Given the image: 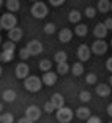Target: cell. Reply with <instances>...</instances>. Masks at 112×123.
Listing matches in <instances>:
<instances>
[{"label": "cell", "mask_w": 112, "mask_h": 123, "mask_svg": "<svg viewBox=\"0 0 112 123\" xmlns=\"http://www.w3.org/2000/svg\"><path fill=\"white\" fill-rule=\"evenodd\" d=\"M111 10H112V3H111Z\"/></svg>", "instance_id": "obj_49"}, {"label": "cell", "mask_w": 112, "mask_h": 123, "mask_svg": "<svg viewBox=\"0 0 112 123\" xmlns=\"http://www.w3.org/2000/svg\"><path fill=\"white\" fill-rule=\"evenodd\" d=\"M96 81H98V76H96L95 73H87V75H86V84H89V85H95Z\"/></svg>", "instance_id": "obj_29"}, {"label": "cell", "mask_w": 112, "mask_h": 123, "mask_svg": "<svg viewBox=\"0 0 112 123\" xmlns=\"http://www.w3.org/2000/svg\"><path fill=\"white\" fill-rule=\"evenodd\" d=\"M108 28H106V25L103 24V22H99V24H96V26H95V31H93V34H95V37L96 38H105L106 35H108Z\"/></svg>", "instance_id": "obj_12"}, {"label": "cell", "mask_w": 112, "mask_h": 123, "mask_svg": "<svg viewBox=\"0 0 112 123\" xmlns=\"http://www.w3.org/2000/svg\"><path fill=\"white\" fill-rule=\"evenodd\" d=\"M0 24H2L3 29H12L16 26V24H18V19H16V16L12 13V12H7V13H3L2 18H0Z\"/></svg>", "instance_id": "obj_3"}, {"label": "cell", "mask_w": 112, "mask_h": 123, "mask_svg": "<svg viewBox=\"0 0 112 123\" xmlns=\"http://www.w3.org/2000/svg\"><path fill=\"white\" fill-rule=\"evenodd\" d=\"M76 116L80 120H87L92 114H90V110L87 109V107H79V109L76 110Z\"/></svg>", "instance_id": "obj_15"}, {"label": "cell", "mask_w": 112, "mask_h": 123, "mask_svg": "<svg viewBox=\"0 0 112 123\" xmlns=\"http://www.w3.org/2000/svg\"><path fill=\"white\" fill-rule=\"evenodd\" d=\"M23 86L29 92H38L42 88V79H39L38 76H28L23 81Z\"/></svg>", "instance_id": "obj_1"}, {"label": "cell", "mask_w": 112, "mask_h": 123, "mask_svg": "<svg viewBox=\"0 0 112 123\" xmlns=\"http://www.w3.org/2000/svg\"><path fill=\"white\" fill-rule=\"evenodd\" d=\"M85 15H86L87 18H90V19H92V18H95V16H96V9H95V7H92V6H87V7H86V10H85Z\"/></svg>", "instance_id": "obj_32"}, {"label": "cell", "mask_w": 112, "mask_h": 123, "mask_svg": "<svg viewBox=\"0 0 112 123\" xmlns=\"http://www.w3.org/2000/svg\"><path fill=\"white\" fill-rule=\"evenodd\" d=\"M70 66L67 65V62H63V63H57V73L58 75H66L69 73Z\"/></svg>", "instance_id": "obj_24"}, {"label": "cell", "mask_w": 112, "mask_h": 123, "mask_svg": "<svg viewBox=\"0 0 112 123\" xmlns=\"http://www.w3.org/2000/svg\"><path fill=\"white\" fill-rule=\"evenodd\" d=\"M2 29H3V26H2V24H0V31H2Z\"/></svg>", "instance_id": "obj_44"}, {"label": "cell", "mask_w": 112, "mask_h": 123, "mask_svg": "<svg viewBox=\"0 0 112 123\" xmlns=\"http://www.w3.org/2000/svg\"><path fill=\"white\" fill-rule=\"evenodd\" d=\"M2 110H3V104H2V103H0V111H2Z\"/></svg>", "instance_id": "obj_42"}, {"label": "cell", "mask_w": 112, "mask_h": 123, "mask_svg": "<svg viewBox=\"0 0 112 123\" xmlns=\"http://www.w3.org/2000/svg\"><path fill=\"white\" fill-rule=\"evenodd\" d=\"M51 62L48 60V59H44V60H41L39 62V69L42 70V72H48V70H51Z\"/></svg>", "instance_id": "obj_25"}, {"label": "cell", "mask_w": 112, "mask_h": 123, "mask_svg": "<svg viewBox=\"0 0 112 123\" xmlns=\"http://www.w3.org/2000/svg\"><path fill=\"white\" fill-rule=\"evenodd\" d=\"M71 38H73V31L69 29V28H63L58 32V40L61 43H69Z\"/></svg>", "instance_id": "obj_13"}, {"label": "cell", "mask_w": 112, "mask_h": 123, "mask_svg": "<svg viewBox=\"0 0 112 123\" xmlns=\"http://www.w3.org/2000/svg\"><path fill=\"white\" fill-rule=\"evenodd\" d=\"M51 103L54 104L55 110H58V109H61V107H64V97L61 94H54L51 97Z\"/></svg>", "instance_id": "obj_16"}, {"label": "cell", "mask_w": 112, "mask_h": 123, "mask_svg": "<svg viewBox=\"0 0 112 123\" xmlns=\"http://www.w3.org/2000/svg\"><path fill=\"white\" fill-rule=\"evenodd\" d=\"M109 85H111V88H112V75H111V78H109Z\"/></svg>", "instance_id": "obj_41"}, {"label": "cell", "mask_w": 112, "mask_h": 123, "mask_svg": "<svg viewBox=\"0 0 112 123\" xmlns=\"http://www.w3.org/2000/svg\"><path fill=\"white\" fill-rule=\"evenodd\" d=\"M0 123H2V116H0Z\"/></svg>", "instance_id": "obj_47"}, {"label": "cell", "mask_w": 112, "mask_h": 123, "mask_svg": "<svg viewBox=\"0 0 112 123\" xmlns=\"http://www.w3.org/2000/svg\"><path fill=\"white\" fill-rule=\"evenodd\" d=\"M25 116H26L28 119H31V120L37 122V120L41 117V110H39V107H37V105H29L28 109H26V111H25Z\"/></svg>", "instance_id": "obj_10"}, {"label": "cell", "mask_w": 112, "mask_h": 123, "mask_svg": "<svg viewBox=\"0 0 112 123\" xmlns=\"http://www.w3.org/2000/svg\"><path fill=\"white\" fill-rule=\"evenodd\" d=\"M106 111H108V114H109V116L112 117V103H111V104L108 105V109H106Z\"/></svg>", "instance_id": "obj_40"}, {"label": "cell", "mask_w": 112, "mask_h": 123, "mask_svg": "<svg viewBox=\"0 0 112 123\" xmlns=\"http://www.w3.org/2000/svg\"><path fill=\"white\" fill-rule=\"evenodd\" d=\"M79 98H80V101H82V103H89L92 100V94H90L89 91H82L79 94Z\"/></svg>", "instance_id": "obj_27"}, {"label": "cell", "mask_w": 112, "mask_h": 123, "mask_svg": "<svg viewBox=\"0 0 112 123\" xmlns=\"http://www.w3.org/2000/svg\"><path fill=\"white\" fill-rule=\"evenodd\" d=\"M18 123H34V120H31V119H28V117L25 116V117H22L21 120H18Z\"/></svg>", "instance_id": "obj_38"}, {"label": "cell", "mask_w": 112, "mask_h": 123, "mask_svg": "<svg viewBox=\"0 0 112 123\" xmlns=\"http://www.w3.org/2000/svg\"><path fill=\"white\" fill-rule=\"evenodd\" d=\"M83 72H85V66L80 63V62H77V63H74V65L71 66V73H73L74 76L83 75Z\"/></svg>", "instance_id": "obj_21"}, {"label": "cell", "mask_w": 112, "mask_h": 123, "mask_svg": "<svg viewBox=\"0 0 112 123\" xmlns=\"http://www.w3.org/2000/svg\"><path fill=\"white\" fill-rule=\"evenodd\" d=\"M74 32H76L77 37H85L87 34V25H85V24H77Z\"/></svg>", "instance_id": "obj_23"}, {"label": "cell", "mask_w": 112, "mask_h": 123, "mask_svg": "<svg viewBox=\"0 0 112 123\" xmlns=\"http://www.w3.org/2000/svg\"><path fill=\"white\" fill-rule=\"evenodd\" d=\"M15 49H16V43H13V41H6V43H3V50H7V51H15Z\"/></svg>", "instance_id": "obj_28"}, {"label": "cell", "mask_w": 112, "mask_h": 123, "mask_svg": "<svg viewBox=\"0 0 112 123\" xmlns=\"http://www.w3.org/2000/svg\"><path fill=\"white\" fill-rule=\"evenodd\" d=\"M2 123H13V114L12 113H5L2 116Z\"/></svg>", "instance_id": "obj_33"}, {"label": "cell", "mask_w": 112, "mask_h": 123, "mask_svg": "<svg viewBox=\"0 0 112 123\" xmlns=\"http://www.w3.org/2000/svg\"><path fill=\"white\" fill-rule=\"evenodd\" d=\"M0 75H2V66H0Z\"/></svg>", "instance_id": "obj_45"}, {"label": "cell", "mask_w": 112, "mask_h": 123, "mask_svg": "<svg viewBox=\"0 0 112 123\" xmlns=\"http://www.w3.org/2000/svg\"><path fill=\"white\" fill-rule=\"evenodd\" d=\"M6 7L9 12H18L19 7H21V3H19V0H7L6 2Z\"/></svg>", "instance_id": "obj_17"}, {"label": "cell", "mask_w": 112, "mask_h": 123, "mask_svg": "<svg viewBox=\"0 0 112 123\" xmlns=\"http://www.w3.org/2000/svg\"><path fill=\"white\" fill-rule=\"evenodd\" d=\"M0 43H2V37H0Z\"/></svg>", "instance_id": "obj_50"}, {"label": "cell", "mask_w": 112, "mask_h": 123, "mask_svg": "<svg viewBox=\"0 0 112 123\" xmlns=\"http://www.w3.org/2000/svg\"><path fill=\"white\" fill-rule=\"evenodd\" d=\"M19 56H21V59H22V60H26V59H29L31 53H29V51H28V49L25 47V49H21V50H19Z\"/></svg>", "instance_id": "obj_34"}, {"label": "cell", "mask_w": 112, "mask_h": 123, "mask_svg": "<svg viewBox=\"0 0 112 123\" xmlns=\"http://www.w3.org/2000/svg\"><path fill=\"white\" fill-rule=\"evenodd\" d=\"M44 31H45V34H48V35H51V34H54L55 32V25L54 24H47L45 26H44Z\"/></svg>", "instance_id": "obj_31"}, {"label": "cell", "mask_w": 112, "mask_h": 123, "mask_svg": "<svg viewBox=\"0 0 112 123\" xmlns=\"http://www.w3.org/2000/svg\"><path fill=\"white\" fill-rule=\"evenodd\" d=\"M87 123H102V120H101V117H98V116H90V117L87 119Z\"/></svg>", "instance_id": "obj_36"}, {"label": "cell", "mask_w": 112, "mask_h": 123, "mask_svg": "<svg viewBox=\"0 0 112 123\" xmlns=\"http://www.w3.org/2000/svg\"><path fill=\"white\" fill-rule=\"evenodd\" d=\"M80 19H82V13H80L79 10H71V12L69 13V21H70L71 24H79Z\"/></svg>", "instance_id": "obj_22"}, {"label": "cell", "mask_w": 112, "mask_h": 123, "mask_svg": "<svg viewBox=\"0 0 112 123\" xmlns=\"http://www.w3.org/2000/svg\"><path fill=\"white\" fill-rule=\"evenodd\" d=\"M26 49H28V51L31 53V56H38V54H41V53H42L44 45H42V43H41V41H38V40H32V41H29V43H28Z\"/></svg>", "instance_id": "obj_6"}, {"label": "cell", "mask_w": 112, "mask_h": 123, "mask_svg": "<svg viewBox=\"0 0 112 123\" xmlns=\"http://www.w3.org/2000/svg\"><path fill=\"white\" fill-rule=\"evenodd\" d=\"M3 101H6V103H13L15 101V98H16V92L13 91V89H6V91H3Z\"/></svg>", "instance_id": "obj_19"}, {"label": "cell", "mask_w": 112, "mask_h": 123, "mask_svg": "<svg viewBox=\"0 0 112 123\" xmlns=\"http://www.w3.org/2000/svg\"><path fill=\"white\" fill-rule=\"evenodd\" d=\"M90 54H92V49H89L86 44L79 45V49H77V57H79L80 62H87L90 59Z\"/></svg>", "instance_id": "obj_8"}, {"label": "cell", "mask_w": 112, "mask_h": 123, "mask_svg": "<svg viewBox=\"0 0 112 123\" xmlns=\"http://www.w3.org/2000/svg\"><path fill=\"white\" fill-rule=\"evenodd\" d=\"M41 79H42V84H44V85L53 86V85H55V82H57V79H58V73H54V72H51V70L44 72V75H42Z\"/></svg>", "instance_id": "obj_7"}, {"label": "cell", "mask_w": 112, "mask_h": 123, "mask_svg": "<svg viewBox=\"0 0 112 123\" xmlns=\"http://www.w3.org/2000/svg\"><path fill=\"white\" fill-rule=\"evenodd\" d=\"M54 60L57 63H63V62H67V53L66 51H57L54 56Z\"/></svg>", "instance_id": "obj_26"}, {"label": "cell", "mask_w": 112, "mask_h": 123, "mask_svg": "<svg viewBox=\"0 0 112 123\" xmlns=\"http://www.w3.org/2000/svg\"><path fill=\"white\" fill-rule=\"evenodd\" d=\"M103 24L106 25V28H108V29H112V18H108Z\"/></svg>", "instance_id": "obj_39"}, {"label": "cell", "mask_w": 112, "mask_h": 123, "mask_svg": "<svg viewBox=\"0 0 112 123\" xmlns=\"http://www.w3.org/2000/svg\"><path fill=\"white\" fill-rule=\"evenodd\" d=\"M15 57V51H7V50H3L2 54H0V62H3V63H9L12 62Z\"/></svg>", "instance_id": "obj_18"}, {"label": "cell", "mask_w": 112, "mask_h": 123, "mask_svg": "<svg viewBox=\"0 0 112 123\" xmlns=\"http://www.w3.org/2000/svg\"><path fill=\"white\" fill-rule=\"evenodd\" d=\"M2 5H3V0H0V7H2Z\"/></svg>", "instance_id": "obj_43"}, {"label": "cell", "mask_w": 112, "mask_h": 123, "mask_svg": "<svg viewBox=\"0 0 112 123\" xmlns=\"http://www.w3.org/2000/svg\"><path fill=\"white\" fill-rule=\"evenodd\" d=\"M31 2H38V0H31Z\"/></svg>", "instance_id": "obj_46"}, {"label": "cell", "mask_w": 112, "mask_h": 123, "mask_svg": "<svg viewBox=\"0 0 112 123\" xmlns=\"http://www.w3.org/2000/svg\"><path fill=\"white\" fill-rule=\"evenodd\" d=\"M111 47H112V40H111Z\"/></svg>", "instance_id": "obj_48"}, {"label": "cell", "mask_w": 112, "mask_h": 123, "mask_svg": "<svg viewBox=\"0 0 112 123\" xmlns=\"http://www.w3.org/2000/svg\"><path fill=\"white\" fill-rule=\"evenodd\" d=\"M96 94H98L99 97H102V98L108 97L111 94V85H108V84H99L98 86H96Z\"/></svg>", "instance_id": "obj_14"}, {"label": "cell", "mask_w": 112, "mask_h": 123, "mask_svg": "<svg viewBox=\"0 0 112 123\" xmlns=\"http://www.w3.org/2000/svg\"><path fill=\"white\" fill-rule=\"evenodd\" d=\"M48 2H50V5H51V6L58 7V6H61L64 2H66V0H48Z\"/></svg>", "instance_id": "obj_35"}, {"label": "cell", "mask_w": 112, "mask_h": 123, "mask_svg": "<svg viewBox=\"0 0 112 123\" xmlns=\"http://www.w3.org/2000/svg\"><path fill=\"white\" fill-rule=\"evenodd\" d=\"M55 117L60 123H70L71 119H73V111L71 109H69V107H61V109L55 110Z\"/></svg>", "instance_id": "obj_4"}, {"label": "cell", "mask_w": 112, "mask_h": 123, "mask_svg": "<svg viewBox=\"0 0 112 123\" xmlns=\"http://www.w3.org/2000/svg\"><path fill=\"white\" fill-rule=\"evenodd\" d=\"M31 13H32V16L37 18V19H44L47 15H48V7L44 2H34V5H32L31 7Z\"/></svg>", "instance_id": "obj_2"}, {"label": "cell", "mask_w": 112, "mask_h": 123, "mask_svg": "<svg viewBox=\"0 0 112 123\" xmlns=\"http://www.w3.org/2000/svg\"><path fill=\"white\" fill-rule=\"evenodd\" d=\"M98 10L102 13H106L111 10V2L109 0H99L98 2Z\"/></svg>", "instance_id": "obj_20"}, {"label": "cell", "mask_w": 112, "mask_h": 123, "mask_svg": "<svg viewBox=\"0 0 112 123\" xmlns=\"http://www.w3.org/2000/svg\"><path fill=\"white\" fill-rule=\"evenodd\" d=\"M105 65H106V69H108L109 72H112V57H109V59L106 60V63H105Z\"/></svg>", "instance_id": "obj_37"}, {"label": "cell", "mask_w": 112, "mask_h": 123, "mask_svg": "<svg viewBox=\"0 0 112 123\" xmlns=\"http://www.w3.org/2000/svg\"><path fill=\"white\" fill-rule=\"evenodd\" d=\"M92 51H93L95 54H98V56L105 54V53L108 51V44H106V41L102 40V38H98V40L92 44Z\"/></svg>", "instance_id": "obj_5"}, {"label": "cell", "mask_w": 112, "mask_h": 123, "mask_svg": "<svg viewBox=\"0 0 112 123\" xmlns=\"http://www.w3.org/2000/svg\"><path fill=\"white\" fill-rule=\"evenodd\" d=\"M109 123H112V122H109Z\"/></svg>", "instance_id": "obj_51"}, {"label": "cell", "mask_w": 112, "mask_h": 123, "mask_svg": "<svg viewBox=\"0 0 112 123\" xmlns=\"http://www.w3.org/2000/svg\"><path fill=\"white\" fill-rule=\"evenodd\" d=\"M7 37H9V40H10V41L18 43V41H21V40H22V37H23V31H22L19 26H15V28L9 29Z\"/></svg>", "instance_id": "obj_11"}, {"label": "cell", "mask_w": 112, "mask_h": 123, "mask_svg": "<svg viewBox=\"0 0 112 123\" xmlns=\"http://www.w3.org/2000/svg\"><path fill=\"white\" fill-rule=\"evenodd\" d=\"M15 75H16V78H19V79H25L28 78V75H29V66L26 63H19L18 66H16L15 69Z\"/></svg>", "instance_id": "obj_9"}, {"label": "cell", "mask_w": 112, "mask_h": 123, "mask_svg": "<svg viewBox=\"0 0 112 123\" xmlns=\"http://www.w3.org/2000/svg\"><path fill=\"white\" fill-rule=\"evenodd\" d=\"M44 110H45V113H53V111H55V107H54V104L51 103V100L50 101H47L45 104H44Z\"/></svg>", "instance_id": "obj_30"}]
</instances>
